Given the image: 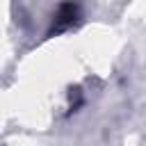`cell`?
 <instances>
[{
  "label": "cell",
  "mask_w": 146,
  "mask_h": 146,
  "mask_svg": "<svg viewBox=\"0 0 146 146\" xmlns=\"http://www.w3.org/2000/svg\"><path fill=\"white\" fill-rule=\"evenodd\" d=\"M82 21V7L78 0H64L57 11L52 14V21H50V27L46 32V36H55V34H62V32H68L71 27H78Z\"/></svg>",
  "instance_id": "6da1fadb"
}]
</instances>
